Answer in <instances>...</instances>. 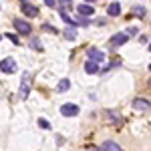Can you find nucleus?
Returning <instances> with one entry per match:
<instances>
[{"label":"nucleus","mask_w":151,"mask_h":151,"mask_svg":"<svg viewBox=\"0 0 151 151\" xmlns=\"http://www.w3.org/2000/svg\"><path fill=\"white\" fill-rule=\"evenodd\" d=\"M12 24H14V28H16V32H18V35H26V36L30 35V24L26 22L24 18H14Z\"/></svg>","instance_id":"nucleus-1"},{"label":"nucleus","mask_w":151,"mask_h":151,"mask_svg":"<svg viewBox=\"0 0 151 151\" xmlns=\"http://www.w3.org/2000/svg\"><path fill=\"white\" fill-rule=\"evenodd\" d=\"M79 105H75V103H65L63 107H60V115L63 117H75V115H79Z\"/></svg>","instance_id":"nucleus-2"},{"label":"nucleus","mask_w":151,"mask_h":151,"mask_svg":"<svg viewBox=\"0 0 151 151\" xmlns=\"http://www.w3.org/2000/svg\"><path fill=\"white\" fill-rule=\"evenodd\" d=\"M127 40H129V36L125 35V32H117V35L111 36V40H109V42H111V48H119V47H123Z\"/></svg>","instance_id":"nucleus-3"},{"label":"nucleus","mask_w":151,"mask_h":151,"mask_svg":"<svg viewBox=\"0 0 151 151\" xmlns=\"http://www.w3.org/2000/svg\"><path fill=\"white\" fill-rule=\"evenodd\" d=\"M28 81H30V75H28V73H24L22 83H20V99H26L28 93H30V85H28Z\"/></svg>","instance_id":"nucleus-4"},{"label":"nucleus","mask_w":151,"mask_h":151,"mask_svg":"<svg viewBox=\"0 0 151 151\" xmlns=\"http://www.w3.org/2000/svg\"><path fill=\"white\" fill-rule=\"evenodd\" d=\"M0 70L10 75V73H14V70H16V63H14L12 58H4V60L0 63Z\"/></svg>","instance_id":"nucleus-5"},{"label":"nucleus","mask_w":151,"mask_h":151,"mask_svg":"<svg viewBox=\"0 0 151 151\" xmlns=\"http://www.w3.org/2000/svg\"><path fill=\"white\" fill-rule=\"evenodd\" d=\"M87 55H89V58L95 60V63L105 60V52H103V50H99V48H89V50H87Z\"/></svg>","instance_id":"nucleus-6"},{"label":"nucleus","mask_w":151,"mask_h":151,"mask_svg":"<svg viewBox=\"0 0 151 151\" xmlns=\"http://www.w3.org/2000/svg\"><path fill=\"white\" fill-rule=\"evenodd\" d=\"M20 10H22L26 16H30V18L38 16V8H36V6H32V4H28V2H22V8H20Z\"/></svg>","instance_id":"nucleus-7"},{"label":"nucleus","mask_w":151,"mask_h":151,"mask_svg":"<svg viewBox=\"0 0 151 151\" xmlns=\"http://www.w3.org/2000/svg\"><path fill=\"white\" fill-rule=\"evenodd\" d=\"M77 10H79V14L81 16H93V4H89V2H85V4H79L77 6Z\"/></svg>","instance_id":"nucleus-8"},{"label":"nucleus","mask_w":151,"mask_h":151,"mask_svg":"<svg viewBox=\"0 0 151 151\" xmlns=\"http://www.w3.org/2000/svg\"><path fill=\"white\" fill-rule=\"evenodd\" d=\"M149 107H151V103L147 99H135L133 101V109H137V111H147Z\"/></svg>","instance_id":"nucleus-9"},{"label":"nucleus","mask_w":151,"mask_h":151,"mask_svg":"<svg viewBox=\"0 0 151 151\" xmlns=\"http://www.w3.org/2000/svg\"><path fill=\"white\" fill-rule=\"evenodd\" d=\"M85 70H87L89 75H97V73H99V63H95V60L89 58V60L85 63Z\"/></svg>","instance_id":"nucleus-10"},{"label":"nucleus","mask_w":151,"mask_h":151,"mask_svg":"<svg viewBox=\"0 0 151 151\" xmlns=\"http://www.w3.org/2000/svg\"><path fill=\"white\" fill-rule=\"evenodd\" d=\"M107 14H109V16H119V14H121V4H119V2H111L109 8H107Z\"/></svg>","instance_id":"nucleus-11"},{"label":"nucleus","mask_w":151,"mask_h":151,"mask_svg":"<svg viewBox=\"0 0 151 151\" xmlns=\"http://www.w3.org/2000/svg\"><path fill=\"white\" fill-rule=\"evenodd\" d=\"M101 151H123L117 143H113V141H105L103 145H101Z\"/></svg>","instance_id":"nucleus-12"},{"label":"nucleus","mask_w":151,"mask_h":151,"mask_svg":"<svg viewBox=\"0 0 151 151\" xmlns=\"http://www.w3.org/2000/svg\"><path fill=\"white\" fill-rule=\"evenodd\" d=\"M63 35H65L67 40H75V38H77V28H75V26H67Z\"/></svg>","instance_id":"nucleus-13"},{"label":"nucleus","mask_w":151,"mask_h":151,"mask_svg":"<svg viewBox=\"0 0 151 151\" xmlns=\"http://www.w3.org/2000/svg\"><path fill=\"white\" fill-rule=\"evenodd\" d=\"M107 117H109V119H111L115 125H121V123H123V117L119 115L117 111H107Z\"/></svg>","instance_id":"nucleus-14"},{"label":"nucleus","mask_w":151,"mask_h":151,"mask_svg":"<svg viewBox=\"0 0 151 151\" xmlns=\"http://www.w3.org/2000/svg\"><path fill=\"white\" fill-rule=\"evenodd\" d=\"M69 87H70V81L69 79H60V81H58V93H65V91H69Z\"/></svg>","instance_id":"nucleus-15"},{"label":"nucleus","mask_w":151,"mask_h":151,"mask_svg":"<svg viewBox=\"0 0 151 151\" xmlns=\"http://www.w3.org/2000/svg\"><path fill=\"white\" fill-rule=\"evenodd\" d=\"M75 4H73V0H58V8L60 10H70Z\"/></svg>","instance_id":"nucleus-16"},{"label":"nucleus","mask_w":151,"mask_h":151,"mask_svg":"<svg viewBox=\"0 0 151 151\" xmlns=\"http://www.w3.org/2000/svg\"><path fill=\"white\" fill-rule=\"evenodd\" d=\"M75 24H81V26H91V20H89V16H81L79 14V18H73Z\"/></svg>","instance_id":"nucleus-17"},{"label":"nucleus","mask_w":151,"mask_h":151,"mask_svg":"<svg viewBox=\"0 0 151 151\" xmlns=\"http://www.w3.org/2000/svg\"><path fill=\"white\" fill-rule=\"evenodd\" d=\"M28 45H30V48H35V50H42V42H40V38H32Z\"/></svg>","instance_id":"nucleus-18"},{"label":"nucleus","mask_w":151,"mask_h":151,"mask_svg":"<svg viewBox=\"0 0 151 151\" xmlns=\"http://www.w3.org/2000/svg\"><path fill=\"white\" fill-rule=\"evenodd\" d=\"M133 14L139 16V18H143V16H145V8H143V6H135V8H133Z\"/></svg>","instance_id":"nucleus-19"},{"label":"nucleus","mask_w":151,"mask_h":151,"mask_svg":"<svg viewBox=\"0 0 151 151\" xmlns=\"http://www.w3.org/2000/svg\"><path fill=\"white\" fill-rule=\"evenodd\" d=\"M6 38H8V40H10L12 45H20V40H18V35H14V32H8V35H6Z\"/></svg>","instance_id":"nucleus-20"},{"label":"nucleus","mask_w":151,"mask_h":151,"mask_svg":"<svg viewBox=\"0 0 151 151\" xmlns=\"http://www.w3.org/2000/svg\"><path fill=\"white\" fill-rule=\"evenodd\" d=\"M38 127L40 129H50V123H48L47 119H38Z\"/></svg>","instance_id":"nucleus-21"},{"label":"nucleus","mask_w":151,"mask_h":151,"mask_svg":"<svg viewBox=\"0 0 151 151\" xmlns=\"http://www.w3.org/2000/svg\"><path fill=\"white\" fill-rule=\"evenodd\" d=\"M42 30H47V32H52V35H57V32H58L57 28H52L50 24H42Z\"/></svg>","instance_id":"nucleus-22"},{"label":"nucleus","mask_w":151,"mask_h":151,"mask_svg":"<svg viewBox=\"0 0 151 151\" xmlns=\"http://www.w3.org/2000/svg\"><path fill=\"white\" fill-rule=\"evenodd\" d=\"M125 35H127V36H135V35H137V28H135V26H129L127 30H125Z\"/></svg>","instance_id":"nucleus-23"},{"label":"nucleus","mask_w":151,"mask_h":151,"mask_svg":"<svg viewBox=\"0 0 151 151\" xmlns=\"http://www.w3.org/2000/svg\"><path fill=\"white\" fill-rule=\"evenodd\" d=\"M42 2H45V4H47V6H50V8H52V6H55V4H57V0H42Z\"/></svg>","instance_id":"nucleus-24"},{"label":"nucleus","mask_w":151,"mask_h":151,"mask_svg":"<svg viewBox=\"0 0 151 151\" xmlns=\"http://www.w3.org/2000/svg\"><path fill=\"white\" fill-rule=\"evenodd\" d=\"M85 2H91V4H93V2H95V0H85Z\"/></svg>","instance_id":"nucleus-25"},{"label":"nucleus","mask_w":151,"mask_h":151,"mask_svg":"<svg viewBox=\"0 0 151 151\" xmlns=\"http://www.w3.org/2000/svg\"><path fill=\"white\" fill-rule=\"evenodd\" d=\"M20 2H28V0H20Z\"/></svg>","instance_id":"nucleus-26"},{"label":"nucleus","mask_w":151,"mask_h":151,"mask_svg":"<svg viewBox=\"0 0 151 151\" xmlns=\"http://www.w3.org/2000/svg\"><path fill=\"white\" fill-rule=\"evenodd\" d=\"M149 87H151V79H149Z\"/></svg>","instance_id":"nucleus-27"},{"label":"nucleus","mask_w":151,"mask_h":151,"mask_svg":"<svg viewBox=\"0 0 151 151\" xmlns=\"http://www.w3.org/2000/svg\"><path fill=\"white\" fill-rule=\"evenodd\" d=\"M149 50H151V42H149Z\"/></svg>","instance_id":"nucleus-28"},{"label":"nucleus","mask_w":151,"mask_h":151,"mask_svg":"<svg viewBox=\"0 0 151 151\" xmlns=\"http://www.w3.org/2000/svg\"><path fill=\"white\" fill-rule=\"evenodd\" d=\"M0 40H2V35H0Z\"/></svg>","instance_id":"nucleus-29"},{"label":"nucleus","mask_w":151,"mask_h":151,"mask_svg":"<svg viewBox=\"0 0 151 151\" xmlns=\"http://www.w3.org/2000/svg\"><path fill=\"white\" fill-rule=\"evenodd\" d=\"M149 70H151V65H149Z\"/></svg>","instance_id":"nucleus-30"}]
</instances>
